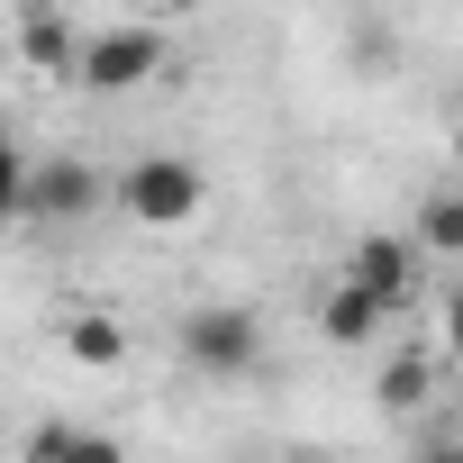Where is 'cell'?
<instances>
[{
  "label": "cell",
  "instance_id": "6da1fadb",
  "mask_svg": "<svg viewBox=\"0 0 463 463\" xmlns=\"http://www.w3.org/2000/svg\"><path fill=\"white\" fill-rule=\"evenodd\" d=\"M118 209H128V227H146V237H173V227H191L209 209V173L191 155H137L118 173Z\"/></svg>",
  "mask_w": 463,
  "mask_h": 463
},
{
  "label": "cell",
  "instance_id": "7a4b0ae2",
  "mask_svg": "<svg viewBox=\"0 0 463 463\" xmlns=\"http://www.w3.org/2000/svg\"><path fill=\"white\" fill-rule=\"evenodd\" d=\"M164 73V28H146V19H118V28H91L82 37V64H73V82L91 91V100H118V91H146Z\"/></svg>",
  "mask_w": 463,
  "mask_h": 463
},
{
  "label": "cell",
  "instance_id": "3957f363",
  "mask_svg": "<svg viewBox=\"0 0 463 463\" xmlns=\"http://www.w3.org/2000/svg\"><path fill=\"white\" fill-rule=\"evenodd\" d=\"M173 345H182V364H191V373L237 382V373H255V364H264V318H255V309L209 300V309H191V318L173 327Z\"/></svg>",
  "mask_w": 463,
  "mask_h": 463
},
{
  "label": "cell",
  "instance_id": "277c9868",
  "mask_svg": "<svg viewBox=\"0 0 463 463\" xmlns=\"http://www.w3.org/2000/svg\"><path fill=\"white\" fill-rule=\"evenodd\" d=\"M345 273H364L391 300V318H418V300H427V246L409 237V227H364L354 255H345Z\"/></svg>",
  "mask_w": 463,
  "mask_h": 463
},
{
  "label": "cell",
  "instance_id": "5b68a950",
  "mask_svg": "<svg viewBox=\"0 0 463 463\" xmlns=\"http://www.w3.org/2000/svg\"><path fill=\"white\" fill-rule=\"evenodd\" d=\"M91 209H100V173H91L82 155L28 164V218H37V227H73V218H91Z\"/></svg>",
  "mask_w": 463,
  "mask_h": 463
},
{
  "label": "cell",
  "instance_id": "8992f818",
  "mask_svg": "<svg viewBox=\"0 0 463 463\" xmlns=\"http://www.w3.org/2000/svg\"><path fill=\"white\" fill-rule=\"evenodd\" d=\"M19 64L28 73H46V82H73V64H82V28L64 19V0H19Z\"/></svg>",
  "mask_w": 463,
  "mask_h": 463
},
{
  "label": "cell",
  "instance_id": "52a82bcc",
  "mask_svg": "<svg viewBox=\"0 0 463 463\" xmlns=\"http://www.w3.org/2000/svg\"><path fill=\"white\" fill-rule=\"evenodd\" d=\"M382 327H391V300H382L364 273H336V282L318 291V336H327V345H373Z\"/></svg>",
  "mask_w": 463,
  "mask_h": 463
},
{
  "label": "cell",
  "instance_id": "ba28073f",
  "mask_svg": "<svg viewBox=\"0 0 463 463\" xmlns=\"http://www.w3.org/2000/svg\"><path fill=\"white\" fill-rule=\"evenodd\" d=\"M64 354H73L82 373H118V364H128V318H118V309H73V318H64Z\"/></svg>",
  "mask_w": 463,
  "mask_h": 463
},
{
  "label": "cell",
  "instance_id": "9c48e42d",
  "mask_svg": "<svg viewBox=\"0 0 463 463\" xmlns=\"http://www.w3.org/2000/svg\"><path fill=\"white\" fill-rule=\"evenodd\" d=\"M409 237H418L427 255L463 264V182H454V191H436V200H418V218H409Z\"/></svg>",
  "mask_w": 463,
  "mask_h": 463
},
{
  "label": "cell",
  "instance_id": "30bf717a",
  "mask_svg": "<svg viewBox=\"0 0 463 463\" xmlns=\"http://www.w3.org/2000/svg\"><path fill=\"white\" fill-rule=\"evenodd\" d=\"M373 391H382V409H418V400H436V354H427V345H400V354L382 364Z\"/></svg>",
  "mask_w": 463,
  "mask_h": 463
},
{
  "label": "cell",
  "instance_id": "8fae6325",
  "mask_svg": "<svg viewBox=\"0 0 463 463\" xmlns=\"http://www.w3.org/2000/svg\"><path fill=\"white\" fill-rule=\"evenodd\" d=\"M19 454H109V436H91V427H64V418H37V427L19 436Z\"/></svg>",
  "mask_w": 463,
  "mask_h": 463
},
{
  "label": "cell",
  "instance_id": "7c38bea8",
  "mask_svg": "<svg viewBox=\"0 0 463 463\" xmlns=\"http://www.w3.org/2000/svg\"><path fill=\"white\" fill-rule=\"evenodd\" d=\"M28 218V155H19V137H0V237Z\"/></svg>",
  "mask_w": 463,
  "mask_h": 463
},
{
  "label": "cell",
  "instance_id": "4fadbf2b",
  "mask_svg": "<svg viewBox=\"0 0 463 463\" xmlns=\"http://www.w3.org/2000/svg\"><path fill=\"white\" fill-rule=\"evenodd\" d=\"M436 327H445V354H454V364H463V282H454V291H445V318H436Z\"/></svg>",
  "mask_w": 463,
  "mask_h": 463
},
{
  "label": "cell",
  "instance_id": "5bb4252c",
  "mask_svg": "<svg viewBox=\"0 0 463 463\" xmlns=\"http://www.w3.org/2000/svg\"><path fill=\"white\" fill-rule=\"evenodd\" d=\"M454 182H463V128H454Z\"/></svg>",
  "mask_w": 463,
  "mask_h": 463
},
{
  "label": "cell",
  "instance_id": "9a60e30c",
  "mask_svg": "<svg viewBox=\"0 0 463 463\" xmlns=\"http://www.w3.org/2000/svg\"><path fill=\"white\" fill-rule=\"evenodd\" d=\"M118 10H155V0H118Z\"/></svg>",
  "mask_w": 463,
  "mask_h": 463
},
{
  "label": "cell",
  "instance_id": "2e32d148",
  "mask_svg": "<svg viewBox=\"0 0 463 463\" xmlns=\"http://www.w3.org/2000/svg\"><path fill=\"white\" fill-rule=\"evenodd\" d=\"M0 137H10V109H0Z\"/></svg>",
  "mask_w": 463,
  "mask_h": 463
}]
</instances>
